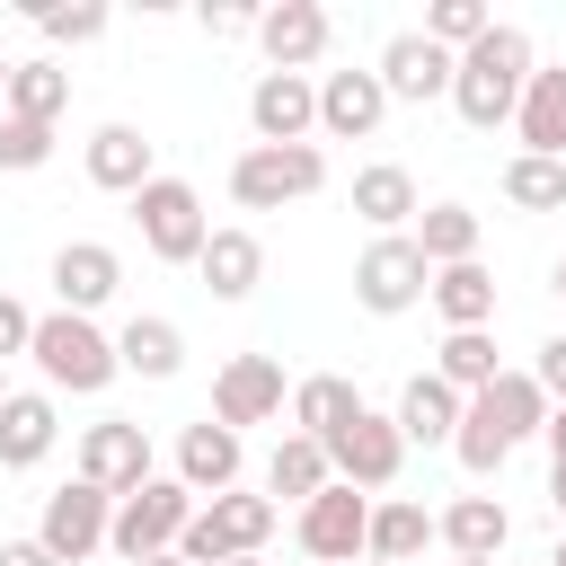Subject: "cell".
Here are the masks:
<instances>
[{
  "mask_svg": "<svg viewBox=\"0 0 566 566\" xmlns=\"http://www.w3.org/2000/svg\"><path fill=\"white\" fill-rule=\"evenodd\" d=\"M195 18H203V35H256V9L248 0H203Z\"/></svg>",
  "mask_w": 566,
  "mask_h": 566,
  "instance_id": "39",
  "label": "cell"
},
{
  "mask_svg": "<svg viewBox=\"0 0 566 566\" xmlns=\"http://www.w3.org/2000/svg\"><path fill=\"white\" fill-rule=\"evenodd\" d=\"M469 416H486V424H495V442L513 451V442H531V433L548 424V398H539V380H531V371H495V380L469 398Z\"/></svg>",
  "mask_w": 566,
  "mask_h": 566,
  "instance_id": "21",
  "label": "cell"
},
{
  "mask_svg": "<svg viewBox=\"0 0 566 566\" xmlns=\"http://www.w3.org/2000/svg\"><path fill=\"white\" fill-rule=\"evenodd\" d=\"M327 9L318 0H274V9H256V44H265V71H310L318 53H327Z\"/></svg>",
  "mask_w": 566,
  "mask_h": 566,
  "instance_id": "14",
  "label": "cell"
},
{
  "mask_svg": "<svg viewBox=\"0 0 566 566\" xmlns=\"http://www.w3.org/2000/svg\"><path fill=\"white\" fill-rule=\"evenodd\" d=\"M548 566H566V539H557V548H548Z\"/></svg>",
  "mask_w": 566,
  "mask_h": 566,
  "instance_id": "48",
  "label": "cell"
},
{
  "mask_svg": "<svg viewBox=\"0 0 566 566\" xmlns=\"http://www.w3.org/2000/svg\"><path fill=\"white\" fill-rule=\"evenodd\" d=\"M327 478H336V469H327V451H318L310 433H283L274 460H265V495H274V504H310Z\"/></svg>",
  "mask_w": 566,
  "mask_h": 566,
  "instance_id": "32",
  "label": "cell"
},
{
  "mask_svg": "<svg viewBox=\"0 0 566 566\" xmlns=\"http://www.w3.org/2000/svg\"><path fill=\"white\" fill-rule=\"evenodd\" d=\"M0 566H53V557H44L35 539H0Z\"/></svg>",
  "mask_w": 566,
  "mask_h": 566,
  "instance_id": "42",
  "label": "cell"
},
{
  "mask_svg": "<svg viewBox=\"0 0 566 566\" xmlns=\"http://www.w3.org/2000/svg\"><path fill=\"white\" fill-rule=\"evenodd\" d=\"M0 398H9V371H0Z\"/></svg>",
  "mask_w": 566,
  "mask_h": 566,
  "instance_id": "52",
  "label": "cell"
},
{
  "mask_svg": "<svg viewBox=\"0 0 566 566\" xmlns=\"http://www.w3.org/2000/svg\"><path fill=\"white\" fill-rule=\"evenodd\" d=\"M115 363H124V371H142V380H177V363H186V336H177V318H124V336H115Z\"/></svg>",
  "mask_w": 566,
  "mask_h": 566,
  "instance_id": "31",
  "label": "cell"
},
{
  "mask_svg": "<svg viewBox=\"0 0 566 566\" xmlns=\"http://www.w3.org/2000/svg\"><path fill=\"white\" fill-rule=\"evenodd\" d=\"M407 239H416V256H424L433 274H442V265H469V256H478V212H469V203H433V212H416Z\"/></svg>",
  "mask_w": 566,
  "mask_h": 566,
  "instance_id": "30",
  "label": "cell"
},
{
  "mask_svg": "<svg viewBox=\"0 0 566 566\" xmlns=\"http://www.w3.org/2000/svg\"><path fill=\"white\" fill-rule=\"evenodd\" d=\"M159 168H150V142L133 133V124H97L88 133V186H106V195H142Z\"/></svg>",
  "mask_w": 566,
  "mask_h": 566,
  "instance_id": "23",
  "label": "cell"
},
{
  "mask_svg": "<svg viewBox=\"0 0 566 566\" xmlns=\"http://www.w3.org/2000/svg\"><path fill=\"white\" fill-rule=\"evenodd\" d=\"M53 433H62V416H53L44 389H9L0 398V469H35L53 451Z\"/></svg>",
  "mask_w": 566,
  "mask_h": 566,
  "instance_id": "22",
  "label": "cell"
},
{
  "mask_svg": "<svg viewBox=\"0 0 566 566\" xmlns=\"http://www.w3.org/2000/svg\"><path fill=\"white\" fill-rule=\"evenodd\" d=\"M354 416H363V389H354L345 371H310V380H292V433H310L318 451H327Z\"/></svg>",
  "mask_w": 566,
  "mask_h": 566,
  "instance_id": "20",
  "label": "cell"
},
{
  "mask_svg": "<svg viewBox=\"0 0 566 566\" xmlns=\"http://www.w3.org/2000/svg\"><path fill=\"white\" fill-rule=\"evenodd\" d=\"M44 159H53V124L0 115V168H9V177H27V168H44Z\"/></svg>",
  "mask_w": 566,
  "mask_h": 566,
  "instance_id": "38",
  "label": "cell"
},
{
  "mask_svg": "<svg viewBox=\"0 0 566 566\" xmlns=\"http://www.w3.org/2000/svg\"><path fill=\"white\" fill-rule=\"evenodd\" d=\"M265 416H283V363L274 354H230L221 363V380H212V424H265Z\"/></svg>",
  "mask_w": 566,
  "mask_h": 566,
  "instance_id": "13",
  "label": "cell"
},
{
  "mask_svg": "<svg viewBox=\"0 0 566 566\" xmlns=\"http://www.w3.org/2000/svg\"><path fill=\"white\" fill-rule=\"evenodd\" d=\"M27 354H35V371L53 380V389H71V398H97L124 363H115V336L97 327V318H71V310H53V318H35V336H27Z\"/></svg>",
  "mask_w": 566,
  "mask_h": 566,
  "instance_id": "2",
  "label": "cell"
},
{
  "mask_svg": "<svg viewBox=\"0 0 566 566\" xmlns=\"http://www.w3.org/2000/svg\"><path fill=\"white\" fill-rule=\"evenodd\" d=\"M531 380H539V398H548V407H566V336H548V345H539Z\"/></svg>",
  "mask_w": 566,
  "mask_h": 566,
  "instance_id": "40",
  "label": "cell"
},
{
  "mask_svg": "<svg viewBox=\"0 0 566 566\" xmlns=\"http://www.w3.org/2000/svg\"><path fill=\"white\" fill-rule=\"evenodd\" d=\"M248 124H256V142H274V150L310 142V133H318V80H310V71H256Z\"/></svg>",
  "mask_w": 566,
  "mask_h": 566,
  "instance_id": "10",
  "label": "cell"
},
{
  "mask_svg": "<svg viewBox=\"0 0 566 566\" xmlns=\"http://www.w3.org/2000/svg\"><path fill=\"white\" fill-rule=\"evenodd\" d=\"M486 27H495V18H486V0H433V9H424V27H416V35H433V44H442V53H451V62H460V53H469V44H478V35H486Z\"/></svg>",
  "mask_w": 566,
  "mask_h": 566,
  "instance_id": "36",
  "label": "cell"
},
{
  "mask_svg": "<svg viewBox=\"0 0 566 566\" xmlns=\"http://www.w3.org/2000/svg\"><path fill=\"white\" fill-rule=\"evenodd\" d=\"M177 486H186V495H203V504H212V495H230V486H239V433H230V424H212V416H203V424H186V433H177Z\"/></svg>",
  "mask_w": 566,
  "mask_h": 566,
  "instance_id": "18",
  "label": "cell"
},
{
  "mask_svg": "<svg viewBox=\"0 0 566 566\" xmlns=\"http://www.w3.org/2000/svg\"><path fill=\"white\" fill-rule=\"evenodd\" d=\"M424 283H433V265L416 256V239H407V230H398V239H371V248L354 256V301H363L371 318L416 310V301H424Z\"/></svg>",
  "mask_w": 566,
  "mask_h": 566,
  "instance_id": "7",
  "label": "cell"
},
{
  "mask_svg": "<svg viewBox=\"0 0 566 566\" xmlns=\"http://www.w3.org/2000/svg\"><path fill=\"white\" fill-rule=\"evenodd\" d=\"M363 539H371V495L345 486V478H327V486L301 504V548H310L318 566H354Z\"/></svg>",
  "mask_w": 566,
  "mask_h": 566,
  "instance_id": "9",
  "label": "cell"
},
{
  "mask_svg": "<svg viewBox=\"0 0 566 566\" xmlns=\"http://www.w3.org/2000/svg\"><path fill=\"white\" fill-rule=\"evenodd\" d=\"M80 478H88L97 495H133V486L150 478V433L124 424V416H97V424L80 433Z\"/></svg>",
  "mask_w": 566,
  "mask_h": 566,
  "instance_id": "12",
  "label": "cell"
},
{
  "mask_svg": "<svg viewBox=\"0 0 566 566\" xmlns=\"http://www.w3.org/2000/svg\"><path fill=\"white\" fill-rule=\"evenodd\" d=\"M230 566H265V557H230Z\"/></svg>",
  "mask_w": 566,
  "mask_h": 566,
  "instance_id": "50",
  "label": "cell"
},
{
  "mask_svg": "<svg viewBox=\"0 0 566 566\" xmlns=\"http://www.w3.org/2000/svg\"><path fill=\"white\" fill-rule=\"evenodd\" d=\"M0 97H9V53H0Z\"/></svg>",
  "mask_w": 566,
  "mask_h": 566,
  "instance_id": "46",
  "label": "cell"
},
{
  "mask_svg": "<svg viewBox=\"0 0 566 566\" xmlns=\"http://www.w3.org/2000/svg\"><path fill=\"white\" fill-rule=\"evenodd\" d=\"M186 522H195V495H186L177 478H142L133 495H115V522H106V548H115L124 566H142V557H168Z\"/></svg>",
  "mask_w": 566,
  "mask_h": 566,
  "instance_id": "4",
  "label": "cell"
},
{
  "mask_svg": "<svg viewBox=\"0 0 566 566\" xmlns=\"http://www.w3.org/2000/svg\"><path fill=\"white\" fill-rule=\"evenodd\" d=\"M539 433H548V460H566V407H548V424H539Z\"/></svg>",
  "mask_w": 566,
  "mask_h": 566,
  "instance_id": "43",
  "label": "cell"
},
{
  "mask_svg": "<svg viewBox=\"0 0 566 566\" xmlns=\"http://www.w3.org/2000/svg\"><path fill=\"white\" fill-rule=\"evenodd\" d=\"M106 522H115V495H97L88 478H71V486H53V495H44L35 548H44L53 566H80L88 548H106Z\"/></svg>",
  "mask_w": 566,
  "mask_h": 566,
  "instance_id": "8",
  "label": "cell"
},
{
  "mask_svg": "<svg viewBox=\"0 0 566 566\" xmlns=\"http://www.w3.org/2000/svg\"><path fill=\"white\" fill-rule=\"evenodd\" d=\"M548 504L566 513V460H548Z\"/></svg>",
  "mask_w": 566,
  "mask_h": 566,
  "instance_id": "44",
  "label": "cell"
},
{
  "mask_svg": "<svg viewBox=\"0 0 566 566\" xmlns=\"http://www.w3.org/2000/svg\"><path fill=\"white\" fill-rule=\"evenodd\" d=\"M274 522H283V504L274 495H212V504H195V522L177 531V557L186 566H230V557H256L265 539H274Z\"/></svg>",
  "mask_w": 566,
  "mask_h": 566,
  "instance_id": "3",
  "label": "cell"
},
{
  "mask_svg": "<svg viewBox=\"0 0 566 566\" xmlns=\"http://www.w3.org/2000/svg\"><path fill=\"white\" fill-rule=\"evenodd\" d=\"M318 186H327L318 142H292V150L248 142V150H239V168H230V195H239L248 212H283V203H301V195H318Z\"/></svg>",
  "mask_w": 566,
  "mask_h": 566,
  "instance_id": "5",
  "label": "cell"
},
{
  "mask_svg": "<svg viewBox=\"0 0 566 566\" xmlns=\"http://www.w3.org/2000/svg\"><path fill=\"white\" fill-rule=\"evenodd\" d=\"M424 539H433V513L407 504V495H389V504H371V539H363V557H380V566H416Z\"/></svg>",
  "mask_w": 566,
  "mask_h": 566,
  "instance_id": "29",
  "label": "cell"
},
{
  "mask_svg": "<svg viewBox=\"0 0 566 566\" xmlns=\"http://www.w3.org/2000/svg\"><path fill=\"white\" fill-rule=\"evenodd\" d=\"M354 566H380V557H354Z\"/></svg>",
  "mask_w": 566,
  "mask_h": 566,
  "instance_id": "51",
  "label": "cell"
},
{
  "mask_svg": "<svg viewBox=\"0 0 566 566\" xmlns=\"http://www.w3.org/2000/svg\"><path fill=\"white\" fill-rule=\"evenodd\" d=\"M513 133L531 159H566V62L531 71L522 80V106H513Z\"/></svg>",
  "mask_w": 566,
  "mask_h": 566,
  "instance_id": "19",
  "label": "cell"
},
{
  "mask_svg": "<svg viewBox=\"0 0 566 566\" xmlns=\"http://www.w3.org/2000/svg\"><path fill=\"white\" fill-rule=\"evenodd\" d=\"M531 71H539V62H531V35H522V27H486V35L451 62V106H460V124H469V133L513 124Z\"/></svg>",
  "mask_w": 566,
  "mask_h": 566,
  "instance_id": "1",
  "label": "cell"
},
{
  "mask_svg": "<svg viewBox=\"0 0 566 566\" xmlns=\"http://www.w3.org/2000/svg\"><path fill=\"white\" fill-rule=\"evenodd\" d=\"M62 106H71V71H53V62H9V97H0V115L53 124Z\"/></svg>",
  "mask_w": 566,
  "mask_h": 566,
  "instance_id": "34",
  "label": "cell"
},
{
  "mask_svg": "<svg viewBox=\"0 0 566 566\" xmlns=\"http://www.w3.org/2000/svg\"><path fill=\"white\" fill-rule=\"evenodd\" d=\"M142 566H186V557H177V548H168V557H142Z\"/></svg>",
  "mask_w": 566,
  "mask_h": 566,
  "instance_id": "45",
  "label": "cell"
},
{
  "mask_svg": "<svg viewBox=\"0 0 566 566\" xmlns=\"http://www.w3.org/2000/svg\"><path fill=\"white\" fill-rule=\"evenodd\" d=\"M380 115H389L380 71H327V80H318V133L363 142V133H380Z\"/></svg>",
  "mask_w": 566,
  "mask_h": 566,
  "instance_id": "17",
  "label": "cell"
},
{
  "mask_svg": "<svg viewBox=\"0 0 566 566\" xmlns=\"http://www.w3.org/2000/svg\"><path fill=\"white\" fill-rule=\"evenodd\" d=\"M433 539H442L451 557H495V548L513 539V513H504L495 495H460V504L433 513Z\"/></svg>",
  "mask_w": 566,
  "mask_h": 566,
  "instance_id": "26",
  "label": "cell"
},
{
  "mask_svg": "<svg viewBox=\"0 0 566 566\" xmlns=\"http://www.w3.org/2000/svg\"><path fill=\"white\" fill-rule=\"evenodd\" d=\"M389 424H398V442H451L460 433V389H442L433 371H416L407 389H398V407H389Z\"/></svg>",
  "mask_w": 566,
  "mask_h": 566,
  "instance_id": "25",
  "label": "cell"
},
{
  "mask_svg": "<svg viewBox=\"0 0 566 566\" xmlns=\"http://www.w3.org/2000/svg\"><path fill=\"white\" fill-rule=\"evenodd\" d=\"M115 283H124V256H115L106 239H62V248H53V292H62V310H71V318L106 310V301H115Z\"/></svg>",
  "mask_w": 566,
  "mask_h": 566,
  "instance_id": "15",
  "label": "cell"
},
{
  "mask_svg": "<svg viewBox=\"0 0 566 566\" xmlns=\"http://www.w3.org/2000/svg\"><path fill=\"white\" fill-rule=\"evenodd\" d=\"M557 301H566V256H557Z\"/></svg>",
  "mask_w": 566,
  "mask_h": 566,
  "instance_id": "47",
  "label": "cell"
},
{
  "mask_svg": "<svg viewBox=\"0 0 566 566\" xmlns=\"http://www.w3.org/2000/svg\"><path fill=\"white\" fill-rule=\"evenodd\" d=\"M27 336H35V310L0 292V363H9V354H27Z\"/></svg>",
  "mask_w": 566,
  "mask_h": 566,
  "instance_id": "41",
  "label": "cell"
},
{
  "mask_svg": "<svg viewBox=\"0 0 566 566\" xmlns=\"http://www.w3.org/2000/svg\"><path fill=\"white\" fill-rule=\"evenodd\" d=\"M354 212L380 230V239H398L407 221H416V177L398 168V159H380V168H363L354 177Z\"/></svg>",
  "mask_w": 566,
  "mask_h": 566,
  "instance_id": "27",
  "label": "cell"
},
{
  "mask_svg": "<svg viewBox=\"0 0 566 566\" xmlns=\"http://www.w3.org/2000/svg\"><path fill=\"white\" fill-rule=\"evenodd\" d=\"M424 301L442 310V327H486L495 318V274L469 256V265H442L433 283H424Z\"/></svg>",
  "mask_w": 566,
  "mask_h": 566,
  "instance_id": "28",
  "label": "cell"
},
{
  "mask_svg": "<svg viewBox=\"0 0 566 566\" xmlns=\"http://www.w3.org/2000/svg\"><path fill=\"white\" fill-rule=\"evenodd\" d=\"M133 221H142V248H150L159 265H195V256H203V239H212L203 195H195L186 177H150V186L133 195Z\"/></svg>",
  "mask_w": 566,
  "mask_h": 566,
  "instance_id": "6",
  "label": "cell"
},
{
  "mask_svg": "<svg viewBox=\"0 0 566 566\" xmlns=\"http://www.w3.org/2000/svg\"><path fill=\"white\" fill-rule=\"evenodd\" d=\"M327 469L345 478V486H363V495H380L398 469H407V442H398V424L380 416V407H363L336 442H327Z\"/></svg>",
  "mask_w": 566,
  "mask_h": 566,
  "instance_id": "11",
  "label": "cell"
},
{
  "mask_svg": "<svg viewBox=\"0 0 566 566\" xmlns=\"http://www.w3.org/2000/svg\"><path fill=\"white\" fill-rule=\"evenodd\" d=\"M495 371H504V363H495V336H486V327H451V336H442V354H433V380H442V389H460V398H478Z\"/></svg>",
  "mask_w": 566,
  "mask_h": 566,
  "instance_id": "33",
  "label": "cell"
},
{
  "mask_svg": "<svg viewBox=\"0 0 566 566\" xmlns=\"http://www.w3.org/2000/svg\"><path fill=\"white\" fill-rule=\"evenodd\" d=\"M380 88L389 97H407V106H424V97H451V53L433 44V35H389L380 44Z\"/></svg>",
  "mask_w": 566,
  "mask_h": 566,
  "instance_id": "16",
  "label": "cell"
},
{
  "mask_svg": "<svg viewBox=\"0 0 566 566\" xmlns=\"http://www.w3.org/2000/svg\"><path fill=\"white\" fill-rule=\"evenodd\" d=\"M35 27L53 44H97L106 35V0H35Z\"/></svg>",
  "mask_w": 566,
  "mask_h": 566,
  "instance_id": "37",
  "label": "cell"
},
{
  "mask_svg": "<svg viewBox=\"0 0 566 566\" xmlns=\"http://www.w3.org/2000/svg\"><path fill=\"white\" fill-rule=\"evenodd\" d=\"M504 203L522 212H566V159H504Z\"/></svg>",
  "mask_w": 566,
  "mask_h": 566,
  "instance_id": "35",
  "label": "cell"
},
{
  "mask_svg": "<svg viewBox=\"0 0 566 566\" xmlns=\"http://www.w3.org/2000/svg\"><path fill=\"white\" fill-rule=\"evenodd\" d=\"M195 274H203V292H212V301H248V292H256V274H265L256 230H212V239H203V256H195Z\"/></svg>",
  "mask_w": 566,
  "mask_h": 566,
  "instance_id": "24",
  "label": "cell"
},
{
  "mask_svg": "<svg viewBox=\"0 0 566 566\" xmlns=\"http://www.w3.org/2000/svg\"><path fill=\"white\" fill-rule=\"evenodd\" d=\"M460 566H495V557H460Z\"/></svg>",
  "mask_w": 566,
  "mask_h": 566,
  "instance_id": "49",
  "label": "cell"
}]
</instances>
